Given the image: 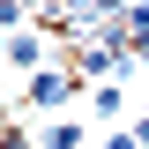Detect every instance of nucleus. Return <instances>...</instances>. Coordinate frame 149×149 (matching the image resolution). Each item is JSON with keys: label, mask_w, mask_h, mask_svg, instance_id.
<instances>
[{"label": "nucleus", "mask_w": 149, "mask_h": 149, "mask_svg": "<svg viewBox=\"0 0 149 149\" xmlns=\"http://www.w3.org/2000/svg\"><path fill=\"white\" fill-rule=\"evenodd\" d=\"M45 37H52V30L15 22V30H8V67H37V60H45Z\"/></svg>", "instance_id": "2"}, {"label": "nucleus", "mask_w": 149, "mask_h": 149, "mask_svg": "<svg viewBox=\"0 0 149 149\" xmlns=\"http://www.w3.org/2000/svg\"><path fill=\"white\" fill-rule=\"evenodd\" d=\"M90 104H97V119H112L127 97H119V82H97V90H90Z\"/></svg>", "instance_id": "3"}, {"label": "nucleus", "mask_w": 149, "mask_h": 149, "mask_svg": "<svg viewBox=\"0 0 149 149\" xmlns=\"http://www.w3.org/2000/svg\"><path fill=\"white\" fill-rule=\"evenodd\" d=\"M74 90H82V74H74V67H52V74H30V104H45V112H52V104H67Z\"/></svg>", "instance_id": "1"}]
</instances>
